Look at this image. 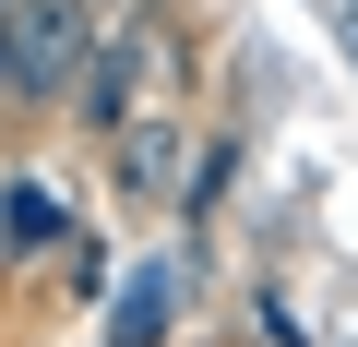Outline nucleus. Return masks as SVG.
I'll use <instances>...</instances> for the list:
<instances>
[{"instance_id": "1", "label": "nucleus", "mask_w": 358, "mask_h": 347, "mask_svg": "<svg viewBox=\"0 0 358 347\" xmlns=\"http://www.w3.org/2000/svg\"><path fill=\"white\" fill-rule=\"evenodd\" d=\"M84 60H96V13L84 0H24L13 13V108H72V84H84Z\"/></svg>"}, {"instance_id": "2", "label": "nucleus", "mask_w": 358, "mask_h": 347, "mask_svg": "<svg viewBox=\"0 0 358 347\" xmlns=\"http://www.w3.org/2000/svg\"><path fill=\"white\" fill-rule=\"evenodd\" d=\"M143 84H155V13L131 0V13L96 36L84 84H72V120H84V132H131V120H143Z\"/></svg>"}, {"instance_id": "3", "label": "nucleus", "mask_w": 358, "mask_h": 347, "mask_svg": "<svg viewBox=\"0 0 358 347\" xmlns=\"http://www.w3.org/2000/svg\"><path fill=\"white\" fill-rule=\"evenodd\" d=\"M108 180H120V204H167V180H179V120L167 108H143L131 132H108Z\"/></svg>"}, {"instance_id": "4", "label": "nucleus", "mask_w": 358, "mask_h": 347, "mask_svg": "<svg viewBox=\"0 0 358 347\" xmlns=\"http://www.w3.org/2000/svg\"><path fill=\"white\" fill-rule=\"evenodd\" d=\"M167 323H179V264H131L96 347H167Z\"/></svg>"}, {"instance_id": "5", "label": "nucleus", "mask_w": 358, "mask_h": 347, "mask_svg": "<svg viewBox=\"0 0 358 347\" xmlns=\"http://www.w3.org/2000/svg\"><path fill=\"white\" fill-rule=\"evenodd\" d=\"M60 240H72V204L48 180H13V192H0V252H60Z\"/></svg>"}, {"instance_id": "6", "label": "nucleus", "mask_w": 358, "mask_h": 347, "mask_svg": "<svg viewBox=\"0 0 358 347\" xmlns=\"http://www.w3.org/2000/svg\"><path fill=\"white\" fill-rule=\"evenodd\" d=\"M13 13H24V0H0V96H13Z\"/></svg>"}]
</instances>
